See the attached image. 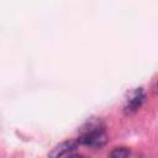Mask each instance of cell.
Listing matches in <instances>:
<instances>
[{"mask_svg": "<svg viewBox=\"0 0 158 158\" xmlns=\"http://www.w3.org/2000/svg\"><path fill=\"white\" fill-rule=\"evenodd\" d=\"M109 138L105 131V125L100 118L93 117L88 120L79 130L78 143L90 147L93 149H100L107 143Z\"/></svg>", "mask_w": 158, "mask_h": 158, "instance_id": "cell-1", "label": "cell"}, {"mask_svg": "<svg viewBox=\"0 0 158 158\" xmlns=\"http://www.w3.org/2000/svg\"><path fill=\"white\" fill-rule=\"evenodd\" d=\"M143 100H144V93H143L142 88L132 90L128 94V96L126 99V104L123 106L125 114L126 115H131V114L136 112L141 107V105L143 104Z\"/></svg>", "mask_w": 158, "mask_h": 158, "instance_id": "cell-2", "label": "cell"}, {"mask_svg": "<svg viewBox=\"0 0 158 158\" xmlns=\"http://www.w3.org/2000/svg\"><path fill=\"white\" fill-rule=\"evenodd\" d=\"M78 141H64L62 143H59L58 146H56L53 148L52 152H49V157L53 158H58V157H75L77 154H74L73 152L78 148Z\"/></svg>", "mask_w": 158, "mask_h": 158, "instance_id": "cell-3", "label": "cell"}, {"mask_svg": "<svg viewBox=\"0 0 158 158\" xmlns=\"http://www.w3.org/2000/svg\"><path fill=\"white\" fill-rule=\"evenodd\" d=\"M130 154H131V152L127 147H117V148H115L114 151H111L109 153V156L114 157V158H126Z\"/></svg>", "mask_w": 158, "mask_h": 158, "instance_id": "cell-4", "label": "cell"}]
</instances>
